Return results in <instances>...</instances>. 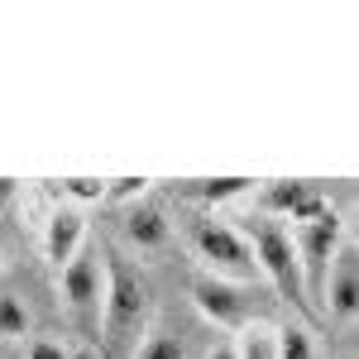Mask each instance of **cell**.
<instances>
[{
    "instance_id": "1",
    "label": "cell",
    "mask_w": 359,
    "mask_h": 359,
    "mask_svg": "<svg viewBox=\"0 0 359 359\" xmlns=\"http://www.w3.org/2000/svg\"><path fill=\"white\" fill-rule=\"evenodd\" d=\"M106 254V302H101V345L111 359H135L139 340L154 321V287L135 259L101 249Z\"/></svg>"
},
{
    "instance_id": "2",
    "label": "cell",
    "mask_w": 359,
    "mask_h": 359,
    "mask_svg": "<svg viewBox=\"0 0 359 359\" xmlns=\"http://www.w3.org/2000/svg\"><path fill=\"white\" fill-rule=\"evenodd\" d=\"M240 235L249 240V254H254V264H259V278H269V283H273V292L283 297V302H292L297 311L316 316L311 302H306L302 269H297V249H292L287 225L273 221V216H264V211H254V216L240 225Z\"/></svg>"
},
{
    "instance_id": "3",
    "label": "cell",
    "mask_w": 359,
    "mask_h": 359,
    "mask_svg": "<svg viewBox=\"0 0 359 359\" xmlns=\"http://www.w3.org/2000/svg\"><path fill=\"white\" fill-rule=\"evenodd\" d=\"M187 245H192L201 273L225 278V283H254L259 264L249 254V240L240 235V225L216 221V216H192L187 221Z\"/></svg>"
},
{
    "instance_id": "4",
    "label": "cell",
    "mask_w": 359,
    "mask_h": 359,
    "mask_svg": "<svg viewBox=\"0 0 359 359\" xmlns=\"http://www.w3.org/2000/svg\"><path fill=\"white\" fill-rule=\"evenodd\" d=\"M287 235H292V249H297V269H302L306 302H311V311H316L326 269H331V259L340 254V245H345V221L335 216L331 201H326L321 211H311V216H302V221L287 225Z\"/></svg>"
},
{
    "instance_id": "5",
    "label": "cell",
    "mask_w": 359,
    "mask_h": 359,
    "mask_svg": "<svg viewBox=\"0 0 359 359\" xmlns=\"http://www.w3.org/2000/svg\"><path fill=\"white\" fill-rule=\"evenodd\" d=\"M57 292H62V306L72 311V321L86 335H101V302H106V254H101V245L82 249L67 269H57Z\"/></svg>"
},
{
    "instance_id": "6",
    "label": "cell",
    "mask_w": 359,
    "mask_h": 359,
    "mask_svg": "<svg viewBox=\"0 0 359 359\" xmlns=\"http://www.w3.org/2000/svg\"><path fill=\"white\" fill-rule=\"evenodd\" d=\"M192 302L196 311L221 326V331H240L245 321H259L254 316V292L249 283H225V278H211V273H196L192 278Z\"/></svg>"
},
{
    "instance_id": "7",
    "label": "cell",
    "mask_w": 359,
    "mask_h": 359,
    "mask_svg": "<svg viewBox=\"0 0 359 359\" xmlns=\"http://www.w3.org/2000/svg\"><path fill=\"white\" fill-rule=\"evenodd\" d=\"M359 306V264H355V245H340V254L326 269V283H321V302H316V316H331V321H355Z\"/></svg>"
},
{
    "instance_id": "8",
    "label": "cell",
    "mask_w": 359,
    "mask_h": 359,
    "mask_svg": "<svg viewBox=\"0 0 359 359\" xmlns=\"http://www.w3.org/2000/svg\"><path fill=\"white\" fill-rule=\"evenodd\" d=\"M82 249H86V216H82V206L67 201L43 221V259L53 269H67Z\"/></svg>"
},
{
    "instance_id": "9",
    "label": "cell",
    "mask_w": 359,
    "mask_h": 359,
    "mask_svg": "<svg viewBox=\"0 0 359 359\" xmlns=\"http://www.w3.org/2000/svg\"><path fill=\"white\" fill-rule=\"evenodd\" d=\"M120 230H125V240H130L139 254H158V249H168V240H172V221H168V211L158 206V201H149V196H139V201L125 206Z\"/></svg>"
},
{
    "instance_id": "10",
    "label": "cell",
    "mask_w": 359,
    "mask_h": 359,
    "mask_svg": "<svg viewBox=\"0 0 359 359\" xmlns=\"http://www.w3.org/2000/svg\"><path fill=\"white\" fill-rule=\"evenodd\" d=\"M321 206H326V196H321V187H311V182H269L259 192V211L283 221V225L302 221V216L321 211Z\"/></svg>"
},
{
    "instance_id": "11",
    "label": "cell",
    "mask_w": 359,
    "mask_h": 359,
    "mask_svg": "<svg viewBox=\"0 0 359 359\" xmlns=\"http://www.w3.org/2000/svg\"><path fill=\"white\" fill-rule=\"evenodd\" d=\"M254 192L249 177H201V182H177V196L182 201H196V206H221V201H235V196Z\"/></svg>"
},
{
    "instance_id": "12",
    "label": "cell",
    "mask_w": 359,
    "mask_h": 359,
    "mask_svg": "<svg viewBox=\"0 0 359 359\" xmlns=\"http://www.w3.org/2000/svg\"><path fill=\"white\" fill-rule=\"evenodd\" d=\"M235 359H278V326L273 321H245L230 340Z\"/></svg>"
},
{
    "instance_id": "13",
    "label": "cell",
    "mask_w": 359,
    "mask_h": 359,
    "mask_svg": "<svg viewBox=\"0 0 359 359\" xmlns=\"http://www.w3.org/2000/svg\"><path fill=\"white\" fill-rule=\"evenodd\" d=\"M135 359H187V340H182V331H172L168 321H149Z\"/></svg>"
},
{
    "instance_id": "14",
    "label": "cell",
    "mask_w": 359,
    "mask_h": 359,
    "mask_svg": "<svg viewBox=\"0 0 359 359\" xmlns=\"http://www.w3.org/2000/svg\"><path fill=\"white\" fill-rule=\"evenodd\" d=\"M278 359H316V345L302 326H278Z\"/></svg>"
},
{
    "instance_id": "15",
    "label": "cell",
    "mask_w": 359,
    "mask_h": 359,
    "mask_svg": "<svg viewBox=\"0 0 359 359\" xmlns=\"http://www.w3.org/2000/svg\"><path fill=\"white\" fill-rule=\"evenodd\" d=\"M0 335H29V311L15 297H0Z\"/></svg>"
},
{
    "instance_id": "16",
    "label": "cell",
    "mask_w": 359,
    "mask_h": 359,
    "mask_svg": "<svg viewBox=\"0 0 359 359\" xmlns=\"http://www.w3.org/2000/svg\"><path fill=\"white\" fill-rule=\"evenodd\" d=\"M62 192L72 196V201H101V196H106V182H96V177H72V182H62Z\"/></svg>"
},
{
    "instance_id": "17",
    "label": "cell",
    "mask_w": 359,
    "mask_h": 359,
    "mask_svg": "<svg viewBox=\"0 0 359 359\" xmlns=\"http://www.w3.org/2000/svg\"><path fill=\"white\" fill-rule=\"evenodd\" d=\"M139 196H144V177H115V187H106L101 201H125V206H130Z\"/></svg>"
},
{
    "instance_id": "18",
    "label": "cell",
    "mask_w": 359,
    "mask_h": 359,
    "mask_svg": "<svg viewBox=\"0 0 359 359\" xmlns=\"http://www.w3.org/2000/svg\"><path fill=\"white\" fill-rule=\"evenodd\" d=\"M29 359H72V355H67L57 340H34V345H29Z\"/></svg>"
},
{
    "instance_id": "19",
    "label": "cell",
    "mask_w": 359,
    "mask_h": 359,
    "mask_svg": "<svg viewBox=\"0 0 359 359\" xmlns=\"http://www.w3.org/2000/svg\"><path fill=\"white\" fill-rule=\"evenodd\" d=\"M206 359H235V350H230V340H225V345H211V355Z\"/></svg>"
},
{
    "instance_id": "20",
    "label": "cell",
    "mask_w": 359,
    "mask_h": 359,
    "mask_svg": "<svg viewBox=\"0 0 359 359\" xmlns=\"http://www.w3.org/2000/svg\"><path fill=\"white\" fill-rule=\"evenodd\" d=\"M0 249H5V240H0Z\"/></svg>"
}]
</instances>
